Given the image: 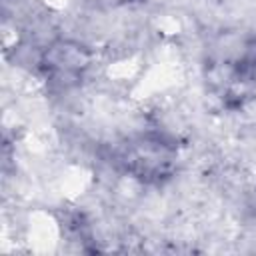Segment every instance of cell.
<instances>
[{
	"label": "cell",
	"mask_w": 256,
	"mask_h": 256,
	"mask_svg": "<svg viewBox=\"0 0 256 256\" xmlns=\"http://www.w3.org/2000/svg\"><path fill=\"white\" fill-rule=\"evenodd\" d=\"M176 146L156 134H142L126 140L116 150V164L134 178L160 182L176 168Z\"/></svg>",
	"instance_id": "obj_1"
},
{
	"label": "cell",
	"mask_w": 256,
	"mask_h": 256,
	"mask_svg": "<svg viewBox=\"0 0 256 256\" xmlns=\"http://www.w3.org/2000/svg\"><path fill=\"white\" fill-rule=\"evenodd\" d=\"M234 78L242 84H256V38L244 44L234 64Z\"/></svg>",
	"instance_id": "obj_3"
},
{
	"label": "cell",
	"mask_w": 256,
	"mask_h": 256,
	"mask_svg": "<svg viewBox=\"0 0 256 256\" xmlns=\"http://www.w3.org/2000/svg\"><path fill=\"white\" fill-rule=\"evenodd\" d=\"M88 64H90L88 50L70 40H58L50 44V48H46L42 56V68L46 70L48 78L62 86L74 84L88 68Z\"/></svg>",
	"instance_id": "obj_2"
}]
</instances>
